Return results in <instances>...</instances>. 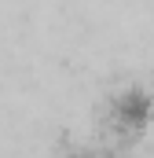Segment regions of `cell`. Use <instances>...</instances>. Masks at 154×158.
Instances as JSON below:
<instances>
[{
	"label": "cell",
	"mask_w": 154,
	"mask_h": 158,
	"mask_svg": "<svg viewBox=\"0 0 154 158\" xmlns=\"http://www.w3.org/2000/svg\"><path fill=\"white\" fill-rule=\"evenodd\" d=\"M154 129V88L132 77L107 92L103 99V132L117 143H136Z\"/></svg>",
	"instance_id": "1"
}]
</instances>
